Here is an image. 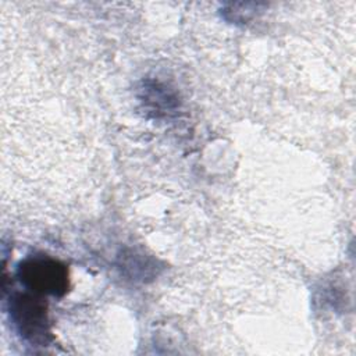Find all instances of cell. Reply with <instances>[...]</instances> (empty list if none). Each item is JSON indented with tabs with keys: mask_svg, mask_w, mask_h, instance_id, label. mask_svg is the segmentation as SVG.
<instances>
[{
	"mask_svg": "<svg viewBox=\"0 0 356 356\" xmlns=\"http://www.w3.org/2000/svg\"><path fill=\"white\" fill-rule=\"evenodd\" d=\"M10 317L19 335L31 343L44 345L50 339L46 305L28 293H17L10 300Z\"/></svg>",
	"mask_w": 356,
	"mask_h": 356,
	"instance_id": "6da1fadb",
	"label": "cell"
},
{
	"mask_svg": "<svg viewBox=\"0 0 356 356\" xmlns=\"http://www.w3.org/2000/svg\"><path fill=\"white\" fill-rule=\"evenodd\" d=\"M21 281L32 291L61 295L67 288V270L63 264L49 257L25 260L18 270Z\"/></svg>",
	"mask_w": 356,
	"mask_h": 356,
	"instance_id": "7a4b0ae2",
	"label": "cell"
}]
</instances>
